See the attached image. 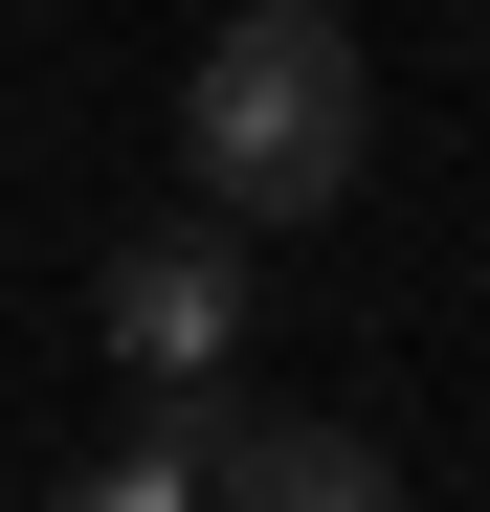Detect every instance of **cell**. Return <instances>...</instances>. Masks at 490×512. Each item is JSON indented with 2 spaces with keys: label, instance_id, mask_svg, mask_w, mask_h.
<instances>
[{
  "label": "cell",
  "instance_id": "cell-1",
  "mask_svg": "<svg viewBox=\"0 0 490 512\" xmlns=\"http://www.w3.org/2000/svg\"><path fill=\"white\" fill-rule=\"evenodd\" d=\"M179 156H201L223 223H335L357 156H379V67H357V23H335V0H245V23L201 45V90H179Z\"/></svg>",
  "mask_w": 490,
  "mask_h": 512
},
{
  "label": "cell",
  "instance_id": "cell-2",
  "mask_svg": "<svg viewBox=\"0 0 490 512\" xmlns=\"http://www.w3.org/2000/svg\"><path fill=\"white\" fill-rule=\"evenodd\" d=\"M90 334H112L134 379H223V357H245V223L201 201V223L112 245V268H90Z\"/></svg>",
  "mask_w": 490,
  "mask_h": 512
},
{
  "label": "cell",
  "instance_id": "cell-3",
  "mask_svg": "<svg viewBox=\"0 0 490 512\" xmlns=\"http://www.w3.org/2000/svg\"><path fill=\"white\" fill-rule=\"evenodd\" d=\"M223 512H401V468L357 423H245L223 401Z\"/></svg>",
  "mask_w": 490,
  "mask_h": 512
}]
</instances>
